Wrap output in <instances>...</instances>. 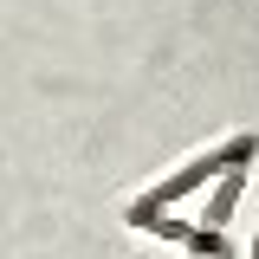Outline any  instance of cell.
<instances>
[{"instance_id": "cell-2", "label": "cell", "mask_w": 259, "mask_h": 259, "mask_svg": "<svg viewBox=\"0 0 259 259\" xmlns=\"http://www.w3.org/2000/svg\"><path fill=\"white\" fill-rule=\"evenodd\" d=\"M240 182H246V168H233V175L221 182V194H214V207H207V221H214V227H227V214H233V194H240Z\"/></svg>"}, {"instance_id": "cell-1", "label": "cell", "mask_w": 259, "mask_h": 259, "mask_svg": "<svg viewBox=\"0 0 259 259\" xmlns=\"http://www.w3.org/2000/svg\"><path fill=\"white\" fill-rule=\"evenodd\" d=\"M253 149H259L253 136H233L227 149H214V156H201V162H194V168H182L175 182H162L156 194H143V201L130 207V221L143 227V221H149V214H162V201H182V194H188V188H201L207 175H233V168H246V162H253Z\"/></svg>"}]
</instances>
